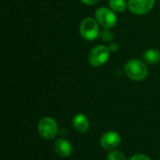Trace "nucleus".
I'll return each instance as SVG.
<instances>
[{"instance_id": "nucleus-1", "label": "nucleus", "mask_w": 160, "mask_h": 160, "mask_svg": "<svg viewBox=\"0 0 160 160\" xmlns=\"http://www.w3.org/2000/svg\"><path fill=\"white\" fill-rule=\"evenodd\" d=\"M126 75L136 82L144 80L148 75V68L146 65L139 59H131L128 61L124 67Z\"/></svg>"}, {"instance_id": "nucleus-2", "label": "nucleus", "mask_w": 160, "mask_h": 160, "mask_svg": "<svg viewBox=\"0 0 160 160\" xmlns=\"http://www.w3.org/2000/svg\"><path fill=\"white\" fill-rule=\"evenodd\" d=\"M38 132L42 139L52 140L58 134V125L53 118L45 116L38 124Z\"/></svg>"}, {"instance_id": "nucleus-3", "label": "nucleus", "mask_w": 160, "mask_h": 160, "mask_svg": "<svg viewBox=\"0 0 160 160\" xmlns=\"http://www.w3.org/2000/svg\"><path fill=\"white\" fill-rule=\"evenodd\" d=\"M81 36L86 40H95L99 35V26L97 20L85 18L80 25Z\"/></svg>"}, {"instance_id": "nucleus-4", "label": "nucleus", "mask_w": 160, "mask_h": 160, "mask_svg": "<svg viewBox=\"0 0 160 160\" xmlns=\"http://www.w3.org/2000/svg\"><path fill=\"white\" fill-rule=\"evenodd\" d=\"M110 49L104 45H99L92 49L89 53L88 60L93 67H100L104 65L110 57Z\"/></svg>"}, {"instance_id": "nucleus-5", "label": "nucleus", "mask_w": 160, "mask_h": 160, "mask_svg": "<svg viewBox=\"0 0 160 160\" xmlns=\"http://www.w3.org/2000/svg\"><path fill=\"white\" fill-rule=\"evenodd\" d=\"M96 20L103 28H112L117 22V17L112 8H99L96 10Z\"/></svg>"}, {"instance_id": "nucleus-6", "label": "nucleus", "mask_w": 160, "mask_h": 160, "mask_svg": "<svg viewBox=\"0 0 160 160\" xmlns=\"http://www.w3.org/2000/svg\"><path fill=\"white\" fill-rule=\"evenodd\" d=\"M121 143V136L114 130H109L105 132L100 138V145L103 149L112 151Z\"/></svg>"}, {"instance_id": "nucleus-7", "label": "nucleus", "mask_w": 160, "mask_h": 160, "mask_svg": "<svg viewBox=\"0 0 160 160\" xmlns=\"http://www.w3.org/2000/svg\"><path fill=\"white\" fill-rule=\"evenodd\" d=\"M155 0H128V7L129 10L137 15L148 13L154 7Z\"/></svg>"}, {"instance_id": "nucleus-8", "label": "nucleus", "mask_w": 160, "mask_h": 160, "mask_svg": "<svg viewBox=\"0 0 160 160\" xmlns=\"http://www.w3.org/2000/svg\"><path fill=\"white\" fill-rule=\"evenodd\" d=\"M54 150L59 157L68 158L73 152V147L68 141L65 139H58L54 142Z\"/></svg>"}, {"instance_id": "nucleus-9", "label": "nucleus", "mask_w": 160, "mask_h": 160, "mask_svg": "<svg viewBox=\"0 0 160 160\" xmlns=\"http://www.w3.org/2000/svg\"><path fill=\"white\" fill-rule=\"evenodd\" d=\"M72 126L78 133L84 134L89 129V120L84 114L78 113L72 119Z\"/></svg>"}, {"instance_id": "nucleus-10", "label": "nucleus", "mask_w": 160, "mask_h": 160, "mask_svg": "<svg viewBox=\"0 0 160 160\" xmlns=\"http://www.w3.org/2000/svg\"><path fill=\"white\" fill-rule=\"evenodd\" d=\"M142 59L144 60V62L151 65L158 64V62H160V52L156 49L147 50L143 52Z\"/></svg>"}, {"instance_id": "nucleus-11", "label": "nucleus", "mask_w": 160, "mask_h": 160, "mask_svg": "<svg viewBox=\"0 0 160 160\" xmlns=\"http://www.w3.org/2000/svg\"><path fill=\"white\" fill-rule=\"evenodd\" d=\"M110 8L116 12H123L127 9L128 4L126 0H110Z\"/></svg>"}, {"instance_id": "nucleus-12", "label": "nucleus", "mask_w": 160, "mask_h": 160, "mask_svg": "<svg viewBox=\"0 0 160 160\" xmlns=\"http://www.w3.org/2000/svg\"><path fill=\"white\" fill-rule=\"evenodd\" d=\"M107 160H127V158L122 152L112 150L107 155Z\"/></svg>"}, {"instance_id": "nucleus-13", "label": "nucleus", "mask_w": 160, "mask_h": 160, "mask_svg": "<svg viewBox=\"0 0 160 160\" xmlns=\"http://www.w3.org/2000/svg\"><path fill=\"white\" fill-rule=\"evenodd\" d=\"M100 37H101L102 40H104V41H112L113 39L114 35L110 29L104 28V30L100 33Z\"/></svg>"}, {"instance_id": "nucleus-14", "label": "nucleus", "mask_w": 160, "mask_h": 160, "mask_svg": "<svg viewBox=\"0 0 160 160\" xmlns=\"http://www.w3.org/2000/svg\"><path fill=\"white\" fill-rule=\"evenodd\" d=\"M128 160H152L148 156L144 155V154H136L133 155Z\"/></svg>"}, {"instance_id": "nucleus-15", "label": "nucleus", "mask_w": 160, "mask_h": 160, "mask_svg": "<svg viewBox=\"0 0 160 160\" xmlns=\"http://www.w3.org/2000/svg\"><path fill=\"white\" fill-rule=\"evenodd\" d=\"M118 44L116 43V42H112V43H111L110 45H109V49H110V51L111 52H116L117 50H118Z\"/></svg>"}, {"instance_id": "nucleus-16", "label": "nucleus", "mask_w": 160, "mask_h": 160, "mask_svg": "<svg viewBox=\"0 0 160 160\" xmlns=\"http://www.w3.org/2000/svg\"><path fill=\"white\" fill-rule=\"evenodd\" d=\"M81 1L85 5H94V4L98 3L99 0H81Z\"/></svg>"}]
</instances>
